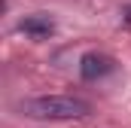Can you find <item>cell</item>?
<instances>
[{"mask_svg":"<svg viewBox=\"0 0 131 128\" xmlns=\"http://www.w3.org/2000/svg\"><path fill=\"white\" fill-rule=\"evenodd\" d=\"M18 110L31 119H52V122H64V119H82L92 113V104L73 95H43L21 101Z\"/></svg>","mask_w":131,"mask_h":128,"instance_id":"cell-1","label":"cell"},{"mask_svg":"<svg viewBox=\"0 0 131 128\" xmlns=\"http://www.w3.org/2000/svg\"><path fill=\"white\" fill-rule=\"evenodd\" d=\"M113 70H116V61L110 55H104V52H85L79 58V76L89 79V82H95V79L113 73Z\"/></svg>","mask_w":131,"mask_h":128,"instance_id":"cell-2","label":"cell"},{"mask_svg":"<svg viewBox=\"0 0 131 128\" xmlns=\"http://www.w3.org/2000/svg\"><path fill=\"white\" fill-rule=\"evenodd\" d=\"M18 31L34 37V40H46V37L55 34V22H52L49 15H43V12H37V15H28V18L18 22Z\"/></svg>","mask_w":131,"mask_h":128,"instance_id":"cell-3","label":"cell"},{"mask_svg":"<svg viewBox=\"0 0 131 128\" xmlns=\"http://www.w3.org/2000/svg\"><path fill=\"white\" fill-rule=\"evenodd\" d=\"M125 22L131 25V6H125Z\"/></svg>","mask_w":131,"mask_h":128,"instance_id":"cell-4","label":"cell"}]
</instances>
